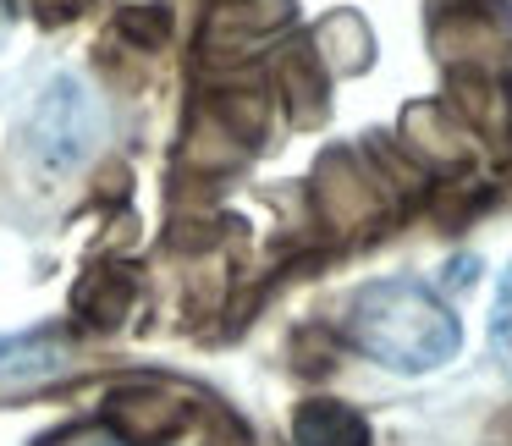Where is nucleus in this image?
<instances>
[{
  "label": "nucleus",
  "mask_w": 512,
  "mask_h": 446,
  "mask_svg": "<svg viewBox=\"0 0 512 446\" xmlns=\"http://www.w3.org/2000/svg\"><path fill=\"white\" fill-rule=\"evenodd\" d=\"M490 347H496L501 369L512 375V265L496 281V309H490Z\"/></svg>",
  "instance_id": "obj_5"
},
{
  "label": "nucleus",
  "mask_w": 512,
  "mask_h": 446,
  "mask_svg": "<svg viewBox=\"0 0 512 446\" xmlns=\"http://www.w3.org/2000/svg\"><path fill=\"white\" fill-rule=\"evenodd\" d=\"M122 28H127V34H138V39H149V45H160V39H166V23H160V12L149 6V0H144V6H127Z\"/></svg>",
  "instance_id": "obj_6"
},
{
  "label": "nucleus",
  "mask_w": 512,
  "mask_h": 446,
  "mask_svg": "<svg viewBox=\"0 0 512 446\" xmlns=\"http://www.w3.org/2000/svg\"><path fill=\"white\" fill-rule=\"evenodd\" d=\"M347 342L397 375H430L463 347L457 314L413 276L369 281L347 298Z\"/></svg>",
  "instance_id": "obj_1"
},
{
  "label": "nucleus",
  "mask_w": 512,
  "mask_h": 446,
  "mask_svg": "<svg viewBox=\"0 0 512 446\" xmlns=\"http://www.w3.org/2000/svg\"><path fill=\"white\" fill-rule=\"evenodd\" d=\"M78 446H116V441H100V435H94V441H78Z\"/></svg>",
  "instance_id": "obj_7"
},
{
  "label": "nucleus",
  "mask_w": 512,
  "mask_h": 446,
  "mask_svg": "<svg viewBox=\"0 0 512 446\" xmlns=\"http://www.w3.org/2000/svg\"><path fill=\"white\" fill-rule=\"evenodd\" d=\"M28 138H34V155L45 160L50 171H72L89 155L94 138H100V105L83 89V78H72V72L50 78V89L39 94V105H34Z\"/></svg>",
  "instance_id": "obj_2"
},
{
  "label": "nucleus",
  "mask_w": 512,
  "mask_h": 446,
  "mask_svg": "<svg viewBox=\"0 0 512 446\" xmlns=\"http://www.w3.org/2000/svg\"><path fill=\"white\" fill-rule=\"evenodd\" d=\"M56 369H67V342L56 331L0 336V386H12V380H45Z\"/></svg>",
  "instance_id": "obj_4"
},
{
  "label": "nucleus",
  "mask_w": 512,
  "mask_h": 446,
  "mask_svg": "<svg viewBox=\"0 0 512 446\" xmlns=\"http://www.w3.org/2000/svg\"><path fill=\"white\" fill-rule=\"evenodd\" d=\"M292 441L298 446H369V424L358 408L347 402H331V397H314L298 408L292 419Z\"/></svg>",
  "instance_id": "obj_3"
}]
</instances>
